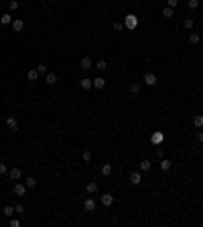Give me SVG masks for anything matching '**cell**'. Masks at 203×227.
<instances>
[{"label": "cell", "instance_id": "1", "mask_svg": "<svg viewBox=\"0 0 203 227\" xmlns=\"http://www.w3.org/2000/svg\"><path fill=\"white\" fill-rule=\"evenodd\" d=\"M124 26L128 30H134L136 26H138V18H136L134 14H126V18H124Z\"/></svg>", "mask_w": 203, "mask_h": 227}, {"label": "cell", "instance_id": "2", "mask_svg": "<svg viewBox=\"0 0 203 227\" xmlns=\"http://www.w3.org/2000/svg\"><path fill=\"white\" fill-rule=\"evenodd\" d=\"M6 128H8L10 132H16V130H19V122H16V118H12V116L6 118Z\"/></svg>", "mask_w": 203, "mask_h": 227}, {"label": "cell", "instance_id": "3", "mask_svg": "<svg viewBox=\"0 0 203 227\" xmlns=\"http://www.w3.org/2000/svg\"><path fill=\"white\" fill-rule=\"evenodd\" d=\"M79 67H81V69H83V71H89V69H92V67H93V63H92V59H89V57H83V59H81V61H79Z\"/></svg>", "mask_w": 203, "mask_h": 227}, {"label": "cell", "instance_id": "4", "mask_svg": "<svg viewBox=\"0 0 203 227\" xmlns=\"http://www.w3.org/2000/svg\"><path fill=\"white\" fill-rule=\"evenodd\" d=\"M83 209H85L87 213H93L96 211V201H93V199H85V201H83Z\"/></svg>", "mask_w": 203, "mask_h": 227}, {"label": "cell", "instance_id": "5", "mask_svg": "<svg viewBox=\"0 0 203 227\" xmlns=\"http://www.w3.org/2000/svg\"><path fill=\"white\" fill-rule=\"evenodd\" d=\"M142 79H144V83L150 85V87L156 85V75H155V73H144V77H142Z\"/></svg>", "mask_w": 203, "mask_h": 227}, {"label": "cell", "instance_id": "6", "mask_svg": "<svg viewBox=\"0 0 203 227\" xmlns=\"http://www.w3.org/2000/svg\"><path fill=\"white\" fill-rule=\"evenodd\" d=\"M112 203H114V197H112L110 193L102 195V205H104V207H112Z\"/></svg>", "mask_w": 203, "mask_h": 227}, {"label": "cell", "instance_id": "7", "mask_svg": "<svg viewBox=\"0 0 203 227\" xmlns=\"http://www.w3.org/2000/svg\"><path fill=\"white\" fill-rule=\"evenodd\" d=\"M24 29V22L20 18H14L12 20V30H14V33H20V30Z\"/></svg>", "mask_w": 203, "mask_h": 227}, {"label": "cell", "instance_id": "8", "mask_svg": "<svg viewBox=\"0 0 203 227\" xmlns=\"http://www.w3.org/2000/svg\"><path fill=\"white\" fill-rule=\"evenodd\" d=\"M8 176H10L12 180H20L23 172H20V168H10V170H8Z\"/></svg>", "mask_w": 203, "mask_h": 227}, {"label": "cell", "instance_id": "9", "mask_svg": "<svg viewBox=\"0 0 203 227\" xmlns=\"http://www.w3.org/2000/svg\"><path fill=\"white\" fill-rule=\"evenodd\" d=\"M93 87H96V89H104V87H106V79L102 77V75L96 77V79H93Z\"/></svg>", "mask_w": 203, "mask_h": 227}, {"label": "cell", "instance_id": "10", "mask_svg": "<svg viewBox=\"0 0 203 227\" xmlns=\"http://www.w3.org/2000/svg\"><path fill=\"white\" fill-rule=\"evenodd\" d=\"M14 193L19 195V197H23V195L27 193V184H23V183H16V184H14Z\"/></svg>", "mask_w": 203, "mask_h": 227}, {"label": "cell", "instance_id": "11", "mask_svg": "<svg viewBox=\"0 0 203 227\" xmlns=\"http://www.w3.org/2000/svg\"><path fill=\"white\" fill-rule=\"evenodd\" d=\"M85 193L87 195H96L97 193V183H87L85 184Z\"/></svg>", "mask_w": 203, "mask_h": 227}, {"label": "cell", "instance_id": "12", "mask_svg": "<svg viewBox=\"0 0 203 227\" xmlns=\"http://www.w3.org/2000/svg\"><path fill=\"white\" fill-rule=\"evenodd\" d=\"M45 83H47V85H55V83H57V75H55V73H47V75H45Z\"/></svg>", "mask_w": 203, "mask_h": 227}, {"label": "cell", "instance_id": "13", "mask_svg": "<svg viewBox=\"0 0 203 227\" xmlns=\"http://www.w3.org/2000/svg\"><path fill=\"white\" fill-rule=\"evenodd\" d=\"M130 183L132 184H140L142 183V174L140 172H132L130 174Z\"/></svg>", "mask_w": 203, "mask_h": 227}, {"label": "cell", "instance_id": "14", "mask_svg": "<svg viewBox=\"0 0 203 227\" xmlns=\"http://www.w3.org/2000/svg\"><path fill=\"white\" fill-rule=\"evenodd\" d=\"M79 85H81V89H85V91H87V89H92V87H93V79H81V83H79Z\"/></svg>", "mask_w": 203, "mask_h": 227}, {"label": "cell", "instance_id": "15", "mask_svg": "<svg viewBox=\"0 0 203 227\" xmlns=\"http://www.w3.org/2000/svg\"><path fill=\"white\" fill-rule=\"evenodd\" d=\"M171 166H173V162H171L169 158H160V168L167 172V170H171Z\"/></svg>", "mask_w": 203, "mask_h": 227}, {"label": "cell", "instance_id": "16", "mask_svg": "<svg viewBox=\"0 0 203 227\" xmlns=\"http://www.w3.org/2000/svg\"><path fill=\"white\" fill-rule=\"evenodd\" d=\"M39 75H41V73L37 71V69H31V71L27 73V77H29V81H37V79H39Z\"/></svg>", "mask_w": 203, "mask_h": 227}, {"label": "cell", "instance_id": "17", "mask_svg": "<svg viewBox=\"0 0 203 227\" xmlns=\"http://www.w3.org/2000/svg\"><path fill=\"white\" fill-rule=\"evenodd\" d=\"M193 126H195V128H199V130L203 128V116H201V114L193 118Z\"/></svg>", "mask_w": 203, "mask_h": 227}, {"label": "cell", "instance_id": "18", "mask_svg": "<svg viewBox=\"0 0 203 227\" xmlns=\"http://www.w3.org/2000/svg\"><path fill=\"white\" fill-rule=\"evenodd\" d=\"M102 174H104V176H110L112 174V164H108V162L102 164Z\"/></svg>", "mask_w": 203, "mask_h": 227}, {"label": "cell", "instance_id": "19", "mask_svg": "<svg viewBox=\"0 0 203 227\" xmlns=\"http://www.w3.org/2000/svg\"><path fill=\"white\" fill-rule=\"evenodd\" d=\"M24 184H27V188H35V187H37V180H35L33 176H27V180H24Z\"/></svg>", "mask_w": 203, "mask_h": 227}, {"label": "cell", "instance_id": "20", "mask_svg": "<svg viewBox=\"0 0 203 227\" xmlns=\"http://www.w3.org/2000/svg\"><path fill=\"white\" fill-rule=\"evenodd\" d=\"M93 67H96V69H97V71H104V69H106V67H108V63H106V61H104V59H100V61H97V63H96V65H93Z\"/></svg>", "mask_w": 203, "mask_h": 227}, {"label": "cell", "instance_id": "21", "mask_svg": "<svg viewBox=\"0 0 203 227\" xmlns=\"http://www.w3.org/2000/svg\"><path fill=\"white\" fill-rule=\"evenodd\" d=\"M150 140L155 142V144H160V142H163V134H160V132H155V134H152V138H150Z\"/></svg>", "mask_w": 203, "mask_h": 227}, {"label": "cell", "instance_id": "22", "mask_svg": "<svg viewBox=\"0 0 203 227\" xmlns=\"http://www.w3.org/2000/svg\"><path fill=\"white\" fill-rule=\"evenodd\" d=\"M163 16H164V18H171V16H173V8H171V6H164V8H163Z\"/></svg>", "mask_w": 203, "mask_h": 227}, {"label": "cell", "instance_id": "23", "mask_svg": "<svg viewBox=\"0 0 203 227\" xmlns=\"http://www.w3.org/2000/svg\"><path fill=\"white\" fill-rule=\"evenodd\" d=\"M199 41H201V37H199L197 33H193V34H191V37H189V43H191V45H197Z\"/></svg>", "mask_w": 203, "mask_h": 227}, {"label": "cell", "instance_id": "24", "mask_svg": "<svg viewBox=\"0 0 203 227\" xmlns=\"http://www.w3.org/2000/svg\"><path fill=\"white\" fill-rule=\"evenodd\" d=\"M128 89H130L132 93H140V85H138V83H130V85H128Z\"/></svg>", "mask_w": 203, "mask_h": 227}, {"label": "cell", "instance_id": "25", "mask_svg": "<svg viewBox=\"0 0 203 227\" xmlns=\"http://www.w3.org/2000/svg\"><path fill=\"white\" fill-rule=\"evenodd\" d=\"M0 22H2V24H10V22H12V16H10V14L0 16Z\"/></svg>", "mask_w": 203, "mask_h": 227}, {"label": "cell", "instance_id": "26", "mask_svg": "<svg viewBox=\"0 0 203 227\" xmlns=\"http://www.w3.org/2000/svg\"><path fill=\"white\" fill-rule=\"evenodd\" d=\"M81 158H83V162H89V160H92V152H89V150H83Z\"/></svg>", "mask_w": 203, "mask_h": 227}, {"label": "cell", "instance_id": "27", "mask_svg": "<svg viewBox=\"0 0 203 227\" xmlns=\"http://www.w3.org/2000/svg\"><path fill=\"white\" fill-rule=\"evenodd\" d=\"M183 29H193V18H185L183 20Z\"/></svg>", "mask_w": 203, "mask_h": 227}, {"label": "cell", "instance_id": "28", "mask_svg": "<svg viewBox=\"0 0 203 227\" xmlns=\"http://www.w3.org/2000/svg\"><path fill=\"white\" fill-rule=\"evenodd\" d=\"M37 71H39L41 73V75H47V65H43V63H41V65H37Z\"/></svg>", "mask_w": 203, "mask_h": 227}, {"label": "cell", "instance_id": "29", "mask_svg": "<svg viewBox=\"0 0 203 227\" xmlns=\"http://www.w3.org/2000/svg\"><path fill=\"white\" fill-rule=\"evenodd\" d=\"M140 170H150V160H142V162H140Z\"/></svg>", "mask_w": 203, "mask_h": 227}, {"label": "cell", "instance_id": "30", "mask_svg": "<svg viewBox=\"0 0 203 227\" xmlns=\"http://www.w3.org/2000/svg\"><path fill=\"white\" fill-rule=\"evenodd\" d=\"M187 6H189L191 10H195V8L199 6V0H189V2H187Z\"/></svg>", "mask_w": 203, "mask_h": 227}, {"label": "cell", "instance_id": "31", "mask_svg": "<svg viewBox=\"0 0 203 227\" xmlns=\"http://www.w3.org/2000/svg\"><path fill=\"white\" fill-rule=\"evenodd\" d=\"M126 26H124V22H114V30H118V33H120V30H124Z\"/></svg>", "mask_w": 203, "mask_h": 227}, {"label": "cell", "instance_id": "32", "mask_svg": "<svg viewBox=\"0 0 203 227\" xmlns=\"http://www.w3.org/2000/svg\"><path fill=\"white\" fill-rule=\"evenodd\" d=\"M12 213H14V207H4V215H6V217H10Z\"/></svg>", "mask_w": 203, "mask_h": 227}, {"label": "cell", "instance_id": "33", "mask_svg": "<svg viewBox=\"0 0 203 227\" xmlns=\"http://www.w3.org/2000/svg\"><path fill=\"white\" fill-rule=\"evenodd\" d=\"M14 213H19V215H23V213H24V207H23V205H16V207H14Z\"/></svg>", "mask_w": 203, "mask_h": 227}, {"label": "cell", "instance_id": "34", "mask_svg": "<svg viewBox=\"0 0 203 227\" xmlns=\"http://www.w3.org/2000/svg\"><path fill=\"white\" fill-rule=\"evenodd\" d=\"M177 4H179V0H167V6H171V8H175Z\"/></svg>", "mask_w": 203, "mask_h": 227}, {"label": "cell", "instance_id": "35", "mask_svg": "<svg viewBox=\"0 0 203 227\" xmlns=\"http://www.w3.org/2000/svg\"><path fill=\"white\" fill-rule=\"evenodd\" d=\"M19 8V2L16 0H10V10H16Z\"/></svg>", "mask_w": 203, "mask_h": 227}, {"label": "cell", "instance_id": "36", "mask_svg": "<svg viewBox=\"0 0 203 227\" xmlns=\"http://www.w3.org/2000/svg\"><path fill=\"white\" fill-rule=\"evenodd\" d=\"M19 225H20L19 219H10V227H19Z\"/></svg>", "mask_w": 203, "mask_h": 227}, {"label": "cell", "instance_id": "37", "mask_svg": "<svg viewBox=\"0 0 203 227\" xmlns=\"http://www.w3.org/2000/svg\"><path fill=\"white\" fill-rule=\"evenodd\" d=\"M156 158H164V152H163V148H159V150H156Z\"/></svg>", "mask_w": 203, "mask_h": 227}, {"label": "cell", "instance_id": "38", "mask_svg": "<svg viewBox=\"0 0 203 227\" xmlns=\"http://www.w3.org/2000/svg\"><path fill=\"white\" fill-rule=\"evenodd\" d=\"M0 174H6V164L4 162H0Z\"/></svg>", "mask_w": 203, "mask_h": 227}, {"label": "cell", "instance_id": "39", "mask_svg": "<svg viewBox=\"0 0 203 227\" xmlns=\"http://www.w3.org/2000/svg\"><path fill=\"white\" fill-rule=\"evenodd\" d=\"M197 142H203V130L197 132Z\"/></svg>", "mask_w": 203, "mask_h": 227}, {"label": "cell", "instance_id": "40", "mask_svg": "<svg viewBox=\"0 0 203 227\" xmlns=\"http://www.w3.org/2000/svg\"><path fill=\"white\" fill-rule=\"evenodd\" d=\"M0 49H2V47H0Z\"/></svg>", "mask_w": 203, "mask_h": 227}, {"label": "cell", "instance_id": "41", "mask_svg": "<svg viewBox=\"0 0 203 227\" xmlns=\"http://www.w3.org/2000/svg\"><path fill=\"white\" fill-rule=\"evenodd\" d=\"M201 130H203V128H201Z\"/></svg>", "mask_w": 203, "mask_h": 227}]
</instances>
